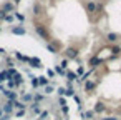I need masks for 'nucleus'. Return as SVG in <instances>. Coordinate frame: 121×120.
Returning <instances> with one entry per match:
<instances>
[{"label":"nucleus","mask_w":121,"mask_h":120,"mask_svg":"<svg viewBox=\"0 0 121 120\" xmlns=\"http://www.w3.org/2000/svg\"><path fill=\"white\" fill-rule=\"evenodd\" d=\"M35 32H37V35L40 37V38H43V40H47V42H50V32L47 30V27L45 25H42V24H37L35 25Z\"/></svg>","instance_id":"obj_1"},{"label":"nucleus","mask_w":121,"mask_h":120,"mask_svg":"<svg viewBox=\"0 0 121 120\" xmlns=\"http://www.w3.org/2000/svg\"><path fill=\"white\" fill-rule=\"evenodd\" d=\"M78 48L76 47H68L66 50H65V58H68V60H73V58H76L78 57Z\"/></svg>","instance_id":"obj_2"},{"label":"nucleus","mask_w":121,"mask_h":120,"mask_svg":"<svg viewBox=\"0 0 121 120\" xmlns=\"http://www.w3.org/2000/svg\"><path fill=\"white\" fill-rule=\"evenodd\" d=\"M30 67H33V68H42L43 65H42V60L40 58H37V57H28V62H27Z\"/></svg>","instance_id":"obj_3"},{"label":"nucleus","mask_w":121,"mask_h":120,"mask_svg":"<svg viewBox=\"0 0 121 120\" xmlns=\"http://www.w3.org/2000/svg\"><path fill=\"white\" fill-rule=\"evenodd\" d=\"M4 95L9 98V102H15V100L18 98V93H17L15 90H9V88H5V90H4Z\"/></svg>","instance_id":"obj_4"},{"label":"nucleus","mask_w":121,"mask_h":120,"mask_svg":"<svg viewBox=\"0 0 121 120\" xmlns=\"http://www.w3.org/2000/svg\"><path fill=\"white\" fill-rule=\"evenodd\" d=\"M0 9H2L4 12H12V14H15V4H13V2H4Z\"/></svg>","instance_id":"obj_5"},{"label":"nucleus","mask_w":121,"mask_h":120,"mask_svg":"<svg viewBox=\"0 0 121 120\" xmlns=\"http://www.w3.org/2000/svg\"><path fill=\"white\" fill-rule=\"evenodd\" d=\"M10 32H12V34H15V35H25V34H27L25 27H22V25H15V27H12V29H10Z\"/></svg>","instance_id":"obj_6"},{"label":"nucleus","mask_w":121,"mask_h":120,"mask_svg":"<svg viewBox=\"0 0 121 120\" xmlns=\"http://www.w3.org/2000/svg\"><path fill=\"white\" fill-rule=\"evenodd\" d=\"M93 112H95V113H104V112H106V105H104L103 102H98V103L95 105Z\"/></svg>","instance_id":"obj_7"},{"label":"nucleus","mask_w":121,"mask_h":120,"mask_svg":"<svg viewBox=\"0 0 121 120\" xmlns=\"http://www.w3.org/2000/svg\"><path fill=\"white\" fill-rule=\"evenodd\" d=\"M86 12H88V14H95V12H98V5H96V2H88V4H86Z\"/></svg>","instance_id":"obj_8"},{"label":"nucleus","mask_w":121,"mask_h":120,"mask_svg":"<svg viewBox=\"0 0 121 120\" xmlns=\"http://www.w3.org/2000/svg\"><path fill=\"white\" fill-rule=\"evenodd\" d=\"M101 63H103V60H101V58H98V57H91V58H90V65H91V68H93V70H95L96 67H99Z\"/></svg>","instance_id":"obj_9"},{"label":"nucleus","mask_w":121,"mask_h":120,"mask_svg":"<svg viewBox=\"0 0 121 120\" xmlns=\"http://www.w3.org/2000/svg\"><path fill=\"white\" fill-rule=\"evenodd\" d=\"M65 77H66V82H75V80L78 78L76 72H71V70H66V72H65Z\"/></svg>","instance_id":"obj_10"},{"label":"nucleus","mask_w":121,"mask_h":120,"mask_svg":"<svg viewBox=\"0 0 121 120\" xmlns=\"http://www.w3.org/2000/svg\"><path fill=\"white\" fill-rule=\"evenodd\" d=\"M95 87H96V82L95 80H86L85 82V92H91V90H95Z\"/></svg>","instance_id":"obj_11"},{"label":"nucleus","mask_w":121,"mask_h":120,"mask_svg":"<svg viewBox=\"0 0 121 120\" xmlns=\"http://www.w3.org/2000/svg\"><path fill=\"white\" fill-rule=\"evenodd\" d=\"M47 50H48L50 53H58V45H56L55 42H48V43H47Z\"/></svg>","instance_id":"obj_12"},{"label":"nucleus","mask_w":121,"mask_h":120,"mask_svg":"<svg viewBox=\"0 0 121 120\" xmlns=\"http://www.w3.org/2000/svg\"><path fill=\"white\" fill-rule=\"evenodd\" d=\"M38 85L45 88L47 85H50V78H48V77H43V75H42V77H38Z\"/></svg>","instance_id":"obj_13"},{"label":"nucleus","mask_w":121,"mask_h":120,"mask_svg":"<svg viewBox=\"0 0 121 120\" xmlns=\"http://www.w3.org/2000/svg\"><path fill=\"white\" fill-rule=\"evenodd\" d=\"M30 112H32V113H38V115H40V112H42V108H40V103H35V102H32V103H30Z\"/></svg>","instance_id":"obj_14"},{"label":"nucleus","mask_w":121,"mask_h":120,"mask_svg":"<svg viewBox=\"0 0 121 120\" xmlns=\"http://www.w3.org/2000/svg\"><path fill=\"white\" fill-rule=\"evenodd\" d=\"M13 103V108H18V110H27V103H23V102H20V100H15V102H12Z\"/></svg>","instance_id":"obj_15"},{"label":"nucleus","mask_w":121,"mask_h":120,"mask_svg":"<svg viewBox=\"0 0 121 120\" xmlns=\"http://www.w3.org/2000/svg\"><path fill=\"white\" fill-rule=\"evenodd\" d=\"M10 78H12V75L9 73V70L0 72V82H7V80H10Z\"/></svg>","instance_id":"obj_16"},{"label":"nucleus","mask_w":121,"mask_h":120,"mask_svg":"<svg viewBox=\"0 0 121 120\" xmlns=\"http://www.w3.org/2000/svg\"><path fill=\"white\" fill-rule=\"evenodd\" d=\"M22 102H23V103L33 102V93H23V95H22Z\"/></svg>","instance_id":"obj_17"},{"label":"nucleus","mask_w":121,"mask_h":120,"mask_svg":"<svg viewBox=\"0 0 121 120\" xmlns=\"http://www.w3.org/2000/svg\"><path fill=\"white\" fill-rule=\"evenodd\" d=\"M2 110H4V113H7V115H9V113L13 110V103H12V102H7V103L2 107Z\"/></svg>","instance_id":"obj_18"},{"label":"nucleus","mask_w":121,"mask_h":120,"mask_svg":"<svg viewBox=\"0 0 121 120\" xmlns=\"http://www.w3.org/2000/svg\"><path fill=\"white\" fill-rule=\"evenodd\" d=\"M81 113V118L83 120H88V118H93L95 117V112L93 110H88V112H80Z\"/></svg>","instance_id":"obj_19"},{"label":"nucleus","mask_w":121,"mask_h":120,"mask_svg":"<svg viewBox=\"0 0 121 120\" xmlns=\"http://www.w3.org/2000/svg\"><path fill=\"white\" fill-rule=\"evenodd\" d=\"M106 40H108L109 43H114V42L118 40V35H116V34H113V32H109V34L106 35Z\"/></svg>","instance_id":"obj_20"},{"label":"nucleus","mask_w":121,"mask_h":120,"mask_svg":"<svg viewBox=\"0 0 121 120\" xmlns=\"http://www.w3.org/2000/svg\"><path fill=\"white\" fill-rule=\"evenodd\" d=\"M7 87H9V90H15L18 85H17V82L13 78H10V80H7Z\"/></svg>","instance_id":"obj_21"},{"label":"nucleus","mask_w":121,"mask_h":120,"mask_svg":"<svg viewBox=\"0 0 121 120\" xmlns=\"http://www.w3.org/2000/svg\"><path fill=\"white\" fill-rule=\"evenodd\" d=\"M45 100V95H42V93H35L33 95V102L35 103H40V102H43Z\"/></svg>","instance_id":"obj_22"},{"label":"nucleus","mask_w":121,"mask_h":120,"mask_svg":"<svg viewBox=\"0 0 121 120\" xmlns=\"http://www.w3.org/2000/svg\"><path fill=\"white\" fill-rule=\"evenodd\" d=\"M33 14H35V17H38V15L42 14V7H40V4H35V5H33Z\"/></svg>","instance_id":"obj_23"},{"label":"nucleus","mask_w":121,"mask_h":120,"mask_svg":"<svg viewBox=\"0 0 121 120\" xmlns=\"http://www.w3.org/2000/svg\"><path fill=\"white\" fill-rule=\"evenodd\" d=\"M75 95V88L73 87H66V93H65V97H73Z\"/></svg>","instance_id":"obj_24"},{"label":"nucleus","mask_w":121,"mask_h":120,"mask_svg":"<svg viewBox=\"0 0 121 120\" xmlns=\"http://www.w3.org/2000/svg\"><path fill=\"white\" fill-rule=\"evenodd\" d=\"M30 78H32V87H33V88L40 87V85H38V77H33V75H32Z\"/></svg>","instance_id":"obj_25"},{"label":"nucleus","mask_w":121,"mask_h":120,"mask_svg":"<svg viewBox=\"0 0 121 120\" xmlns=\"http://www.w3.org/2000/svg\"><path fill=\"white\" fill-rule=\"evenodd\" d=\"M76 75H78V77H83V75H85V67H83V65H80V67H78Z\"/></svg>","instance_id":"obj_26"},{"label":"nucleus","mask_w":121,"mask_h":120,"mask_svg":"<svg viewBox=\"0 0 121 120\" xmlns=\"http://www.w3.org/2000/svg\"><path fill=\"white\" fill-rule=\"evenodd\" d=\"M60 67H61L63 70H66V68H68V58H63L61 63H60Z\"/></svg>","instance_id":"obj_27"},{"label":"nucleus","mask_w":121,"mask_h":120,"mask_svg":"<svg viewBox=\"0 0 121 120\" xmlns=\"http://www.w3.org/2000/svg\"><path fill=\"white\" fill-rule=\"evenodd\" d=\"M55 72H56V73H60V75H63V77H65V72H66V70H63V68H61V67H60V65H56V67H55Z\"/></svg>","instance_id":"obj_28"},{"label":"nucleus","mask_w":121,"mask_h":120,"mask_svg":"<svg viewBox=\"0 0 121 120\" xmlns=\"http://www.w3.org/2000/svg\"><path fill=\"white\" fill-rule=\"evenodd\" d=\"M52 92H53V85L50 83V85H47V87H45V93H47V95H50Z\"/></svg>","instance_id":"obj_29"},{"label":"nucleus","mask_w":121,"mask_h":120,"mask_svg":"<svg viewBox=\"0 0 121 120\" xmlns=\"http://www.w3.org/2000/svg\"><path fill=\"white\" fill-rule=\"evenodd\" d=\"M47 117H48V112L43 110V112H40V117H38V118H40V120H47Z\"/></svg>","instance_id":"obj_30"},{"label":"nucleus","mask_w":121,"mask_h":120,"mask_svg":"<svg viewBox=\"0 0 121 120\" xmlns=\"http://www.w3.org/2000/svg\"><path fill=\"white\" fill-rule=\"evenodd\" d=\"M111 52H113V55H119V53H121V48H119V47H113Z\"/></svg>","instance_id":"obj_31"},{"label":"nucleus","mask_w":121,"mask_h":120,"mask_svg":"<svg viewBox=\"0 0 121 120\" xmlns=\"http://www.w3.org/2000/svg\"><path fill=\"white\" fill-rule=\"evenodd\" d=\"M61 113H63V115H68V113H70V108H68V105H63V107H61Z\"/></svg>","instance_id":"obj_32"},{"label":"nucleus","mask_w":121,"mask_h":120,"mask_svg":"<svg viewBox=\"0 0 121 120\" xmlns=\"http://www.w3.org/2000/svg\"><path fill=\"white\" fill-rule=\"evenodd\" d=\"M13 19H15V17H13V15L10 14V15H7V17H5V22H9V24H12V22H13Z\"/></svg>","instance_id":"obj_33"},{"label":"nucleus","mask_w":121,"mask_h":120,"mask_svg":"<svg viewBox=\"0 0 121 120\" xmlns=\"http://www.w3.org/2000/svg\"><path fill=\"white\" fill-rule=\"evenodd\" d=\"M22 115H25V110H17V112H15V117H17V118L22 117Z\"/></svg>","instance_id":"obj_34"},{"label":"nucleus","mask_w":121,"mask_h":120,"mask_svg":"<svg viewBox=\"0 0 121 120\" xmlns=\"http://www.w3.org/2000/svg\"><path fill=\"white\" fill-rule=\"evenodd\" d=\"M5 17H7V12H4L2 9H0V20H5Z\"/></svg>","instance_id":"obj_35"},{"label":"nucleus","mask_w":121,"mask_h":120,"mask_svg":"<svg viewBox=\"0 0 121 120\" xmlns=\"http://www.w3.org/2000/svg\"><path fill=\"white\" fill-rule=\"evenodd\" d=\"M47 75H48V78H53V77H55V70H48Z\"/></svg>","instance_id":"obj_36"},{"label":"nucleus","mask_w":121,"mask_h":120,"mask_svg":"<svg viewBox=\"0 0 121 120\" xmlns=\"http://www.w3.org/2000/svg\"><path fill=\"white\" fill-rule=\"evenodd\" d=\"M13 15H15V17H17V19H18V20H25V17H23V15H22V14H17V12H15V14H13Z\"/></svg>","instance_id":"obj_37"},{"label":"nucleus","mask_w":121,"mask_h":120,"mask_svg":"<svg viewBox=\"0 0 121 120\" xmlns=\"http://www.w3.org/2000/svg\"><path fill=\"white\" fill-rule=\"evenodd\" d=\"M58 93H60V95H65V93H66V88H65V87L58 88Z\"/></svg>","instance_id":"obj_38"},{"label":"nucleus","mask_w":121,"mask_h":120,"mask_svg":"<svg viewBox=\"0 0 121 120\" xmlns=\"http://www.w3.org/2000/svg\"><path fill=\"white\" fill-rule=\"evenodd\" d=\"M58 103L63 107V105H66V100H65V98H58Z\"/></svg>","instance_id":"obj_39"},{"label":"nucleus","mask_w":121,"mask_h":120,"mask_svg":"<svg viewBox=\"0 0 121 120\" xmlns=\"http://www.w3.org/2000/svg\"><path fill=\"white\" fill-rule=\"evenodd\" d=\"M101 120H118V117H106V118H101Z\"/></svg>","instance_id":"obj_40"},{"label":"nucleus","mask_w":121,"mask_h":120,"mask_svg":"<svg viewBox=\"0 0 121 120\" xmlns=\"http://www.w3.org/2000/svg\"><path fill=\"white\" fill-rule=\"evenodd\" d=\"M20 2H22V0H13V4H15V5H18Z\"/></svg>","instance_id":"obj_41"},{"label":"nucleus","mask_w":121,"mask_h":120,"mask_svg":"<svg viewBox=\"0 0 121 120\" xmlns=\"http://www.w3.org/2000/svg\"><path fill=\"white\" fill-rule=\"evenodd\" d=\"M5 52V48H0V53H4Z\"/></svg>","instance_id":"obj_42"},{"label":"nucleus","mask_w":121,"mask_h":120,"mask_svg":"<svg viewBox=\"0 0 121 120\" xmlns=\"http://www.w3.org/2000/svg\"><path fill=\"white\" fill-rule=\"evenodd\" d=\"M0 32H2V29H0Z\"/></svg>","instance_id":"obj_43"},{"label":"nucleus","mask_w":121,"mask_h":120,"mask_svg":"<svg viewBox=\"0 0 121 120\" xmlns=\"http://www.w3.org/2000/svg\"><path fill=\"white\" fill-rule=\"evenodd\" d=\"M37 120H40V118H37Z\"/></svg>","instance_id":"obj_44"}]
</instances>
